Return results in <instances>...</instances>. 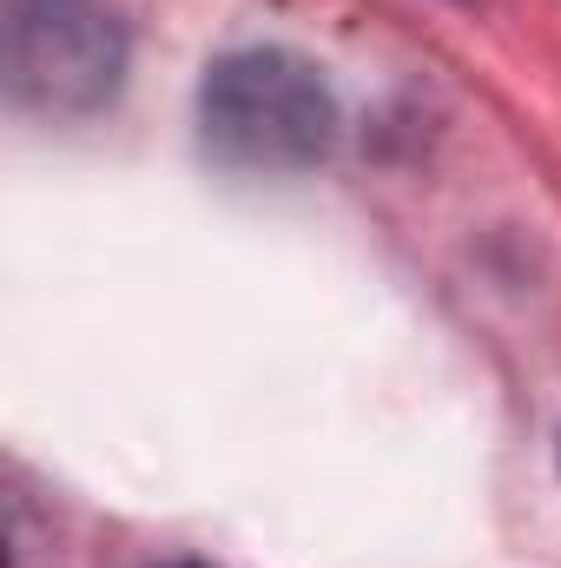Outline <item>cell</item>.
Listing matches in <instances>:
<instances>
[{"mask_svg":"<svg viewBox=\"0 0 561 568\" xmlns=\"http://www.w3.org/2000/svg\"><path fill=\"white\" fill-rule=\"evenodd\" d=\"M7 100L33 120H86L126 80V27L106 0H7Z\"/></svg>","mask_w":561,"mask_h":568,"instance_id":"obj_2","label":"cell"},{"mask_svg":"<svg viewBox=\"0 0 561 568\" xmlns=\"http://www.w3.org/2000/svg\"><path fill=\"white\" fill-rule=\"evenodd\" d=\"M337 93L290 47H238L205 67L198 133L232 172H310L337 152Z\"/></svg>","mask_w":561,"mask_h":568,"instance_id":"obj_1","label":"cell"},{"mask_svg":"<svg viewBox=\"0 0 561 568\" xmlns=\"http://www.w3.org/2000/svg\"><path fill=\"white\" fill-rule=\"evenodd\" d=\"M152 568H205V562H152Z\"/></svg>","mask_w":561,"mask_h":568,"instance_id":"obj_3","label":"cell"}]
</instances>
